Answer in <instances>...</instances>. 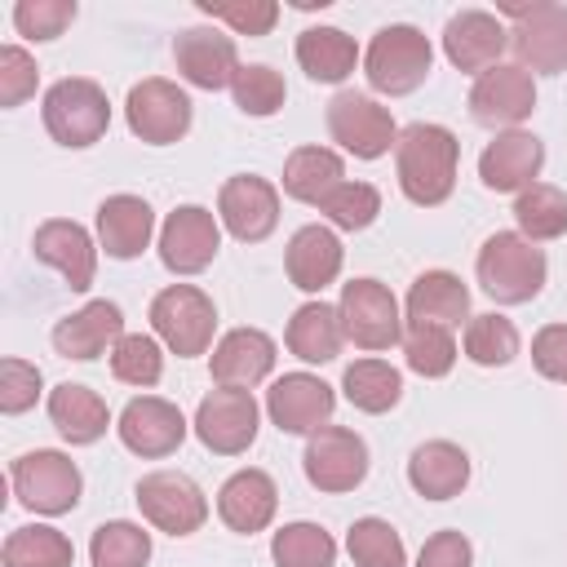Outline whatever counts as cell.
Listing matches in <instances>:
<instances>
[{
  "instance_id": "603a6c76",
  "label": "cell",
  "mask_w": 567,
  "mask_h": 567,
  "mask_svg": "<svg viewBox=\"0 0 567 567\" xmlns=\"http://www.w3.org/2000/svg\"><path fill=\"white\" fill-rule=\"evenodd\" d=\"M470 319V288L452 270H425L412 279L403 301V328H461Z\"/></svg>"
},
{
  "instance_id": "5bb4252c",
  "label": "cell",
  "mask_w": 567,
  "mask_h": 567,
  "mask_svg": "<svg viewBox=\"0 0 567 567\" xmlns=\"http://www.w3.org/2000/svg\"><path fill=\"white\" fill-rule=\"evenodd\" d=\"M221 248V221L204 204H182L159 226V261L173 275H199Z\"/></svg>"
},
{
  "instance_id": "b9f144b4",
  "label": "cell",
  "mask_w": 567,
  "mask_h": 567,
  "mask_svg": "<svg viewBox=\"0 0 567 567\" xmlns=\"http://www.w3.org/2000/svg\"><path fill=\"white\" fill-rule=\"evenodd\" d=\"M111 372H115V381L137 385V390L159 385V377H164V350H159V341L146 337V332H124L115 341V350H111Z\"/></svg>"
},
{
  "instance_id": "7402d4cb",
  "label": "cell",
  "mask_w": 567,
  "mask_h": 567,
  "mask_svg": "<svg viewBox=\"0 0 567 567\" xmlns=\"http://www.w3.org/2000/svg\"><path fill=\"white\" fill-rule=\"evenodd\" d=\"M31 252L53 266L71 292H89L93 284V270H97V248H93V235L71 221V217H49L35 226V239H31Z\"/></svg>"
},
{
  "instance_id": "8fae6325",
  "label": "cell",
  "mask_w": 567,
  "mask_h": 567,
  "mask_svg": "<svg viewBox=\"0 0 567 567\" xmlns=\"http://www.w3.org/2000/svg\"><path fill=\"white\" fill-rule=\"evenodd\" d=\"M195 439L217 456H239L257 439V399L252 390L217 385L195 408Z\"/></svg>"
},
{
  "instance_id": "74e56055",
  "label": "cell",
  "mask_w": 567,
  "mask_h": 567,
  "mask_svg": "<svg viewBox=\"0 0 567 567\" xmlns=\"http://www.w3.org/2000/svg\"><path fill=\"white\" fill-rule=\"evenodd\" d=\"M275 567H332L337 563V540L319 523H288L270 540Z\"/></svg>"
},
{
  "instance_id": "30bf717a",
  "label": "cell",
  "mask_w": 567,
  "mask_h": 567,
  "mask_svg": "<svg viewBox=\"0 0 567 567\" xmlns=\"http://www.w3.org/2000/svg\"><path fill=\"white\" fill-rule=\"evenodd\" d=\"M505 13L514 18L509 49L527 75L567 71V4H523Z\"/></svg>"
},
{
  "instance_id": "ac0fdd59",
  "label": "cell",
  "mask_w": 567,
  "mask_h": 567,
  "mask_svg": "<svg viewBox=\"0 0 567 567\" xmlns=\"http://www.w3.org/2000/svg\"><path fill=\"white\" fill-rule=\"evenodd\" d=\"M540 168H545V142L523 128L496 133L478 155V177L496 195H523L527 186H536Z\"/></svg>"
},
{
  "instance_id": "f546056e",
  "label": "cell",
  "mask_w": 567,
  "mask_h": 567,
  "mask_svg": "<svg viewBox=\"0 0 567 567\" xmlns=\"http://www.w3.org/2000/svg\"><path fill=\"white\" fill-rule=\"evenodd\" d=\"M49 421L53 430L71 443V447H84V443H97L111 425V408L97 390L89 385H75V381H62L53 394H49Z\"/></svg>"
},
{
  "instance_id": "7dc6e473",
  "label": "cell",
  "mask_w": 567,
  "mask_h": 567,
  "mask_svg": "<svg viewBox=\"0 0 567 567\" xmlns=\"http://www.w3.org/2000/svg\"><path fill=\"white\" fill-rule=\"evenodd\" d=\"M40 84V66L27 49L18 44H0V106H22Z\"/></svg>"
},
{
  "instance_id": "52a82bcc",
  "label": "cell",
  "mask_w": 567,
  "mask_h": 567,
  "mask_svg": "<svg viewBox=\"0 0 567 567\" xmlns=\"http://www.w3.org/2000/svg\"><path fill=\"white\" fill-rule=\"evenodd\" d=\"M341 328L346 341H354L359 350H390L403 346V315L394 292L381 279H350L341 284Z\"/></svg>"
},
{
  "instance_id": "7bdbcfd3",
  "label": "cell",
  "mask_w": 567,
  "mask_h": 567,
  "mask_svg": "<svg viewBox=\"0 0 567 567\" xmlns=\"http://www.w3.org/2000/svg\"><path fill=\"white\" fill-rule=\"evenodd\" d=\"M319 213L337 226V230H368L381 213V190L372 182H341L323 204Z\"/></svg>"
},
{
  "instance_id": "f1b7e54d",
  "label": "cell",
  "mask_w": 567,
  "mask_h": 567,
  "mask_svg": "<svg viewBox=\"0 0 567 567\" xmlns=\"http://www.w3.org/2000/svg\"><path fill=\"white\" fill-rule=\"evenodd\" d=\"M341 261H346V252H341V239H337V230H328V226H301L292 239H288V252H284V266H288V279H292V288H301V292H323L337 275H341Z\"/></svg>"
},
{
  "instance_id": "ab89813d",
  "label": "cell",
  "mask_w": 567,
  "mask_h": 567,
  "mask_svg": "<svg viewBox=\"0 0 567 567\" xmlns=\"http://www.w3.org/2000/svg\"><path fill=\"white\" fill-rule=\"evenodd\" d=\"M346 549L354 558V567H403L408 563V549H403V536L385 523V518H354L350 532H346Z\"/></svg>"
},
{
  "instance_id": "4316f807",
  "label": "cell",
  "mask_w": 567,
  "mask_h": 567,
  "mask_svg": "<svg viewBox=\"0 0 567 567\" xmlns=\"http://www.w3.org/2000/svg\"><path fill=\"white\" fill-rule=\"evenodd\" d=\"M155 235V213L142 195H111L97 204V244L115 261H133L146 252Z\"/></svg>"
},
{
  "instance_id": "8992f818",
  "label": "cell",
  "mask_w": 567,
  "mask_h": 567,
  "mask_svg": "<svg viewBox=\"0 0 567 567\" xmlns=\"http://www.w3.org/2000/svg\"><path fill=\"white\" fill-rule=\"evenodd\" d=\"M9 483H13V496L31 509V514H66L80 505V492H84V478H80V465L66 456V452H53V447H35V452H22L9 470Z\"/></svg>"
},
{
  "instance_id": "60d3db41",
  "label": "cell",
  "mask_w": 567,
  "mask_h": 567,
  "mask_svg": "<svg viewBox=\"0 0 567 567\" xmlns=\"http://www.w3.org/2000/svg\"><path fill=\"white\" fill-rule=\"evenodd\" d=\"M230 97H235V106H239L244 115L266 120V115H275V111L284 106L288 84H284V75H279L275 66H266V62H248V66L235 71V80H230Z\"/></svg>"
},
{
  "instance_id": "9c48e42d",
  "label": "cell",
  "mask_w": 567,
  "mask_h": 567,
  "mask_svg": "<svg viewBox=\"0 0 567 567\" xmlns=\"http://www.w3.org/2000/svg\"><path fill=\"white\" fill-rule=\"evenodd\" d=\"M133 501H137L142 518H146L151 527L168 532V536H190V532H199L204 518H208V496H204L199 483H195L190 474H182V470H155V474H146V478L137 483Z\"/></svg>"
},
{
  "instance_id": "ffe728a7",
  "label": "cell",
  "mask_w": 567,
  "mask_h": 567,
  "mask_svg": "<svg viewBox=\"0 0 567 567\" xmlns=\"http://www.w3.org/2000/svg\"><path fill=\"white\" fill-rule=\"evenodd\" d=\"M505 44H509V31H505V22H501L496 13H487V9H461V13H452L447 27H443V53H447V62H452L456 71L474 75V80H478L483 71L501 66Z\"/></svg>"
},
{
  "instance_id": "277c9868",
  "label": "cell",
  "mask_w": 567,
  "mask_h": 567,
  "mask_svg": "<svg viewBox=\"0 0 567 567\" xmlns=\"http://www.w3.org/2000/svg\"><path fill=\"white\" fill-rule=\"evenodd\" d=\"M44 128L58 146H71V151H84L93 142L106 137L111 128V102H106V89L97 80H84V75H66L58 84H49L44 93Z\"/></svg>"
},
{
  "instance_id": "5b68a950",
  "label": "cell",
  "mask_w": 567,
  "mask_h": 567,
  "mask_svg": "<svg viewBox=\"0 0 567 567\" xmlns=\"http://www.w3.org/2000/svg\"><path fill=\"white\" fill-rule=\"evenodd\" d=\"M151 328L155 337L177 354V359H195L213 346L217 332V306L208 292H199L195 284H168L164 292H155L151 301Z\"/></svg>"
},
{
  "instance_id": "ee69618b",
  "label": "cell",
  "mask_w": 567,
  "mask_h": 567,
  "mask_svg": "<svg viewBox=\"0 0 567 567\" xmlns=\"http://www.w3.org/2000/svg\"><path fill=\"white\" fill-rule=\"evenodd\" d=\"M403 359L416 377H447L456 363V337L447 328H403Z\"/></svg>"
},
{
  "instance_id": "8d00e7d4",
  "label": "cell",
  "mask_w": 567,
  "mask_h": 567,
  "mask_svg": "<svg viewBox=\"0 0 567 567\" xmlns=\"http://www.w3.org/2000/svg\"><path fill=\"white\" fill-rule=\"evenodd\" d=\"M93 567H146L151 563V532H142L128 518H111L89 540Z\"/></svg>"
},
{
  "instance_id": "836d02e7",
  "label": "cell",
  "mask_w": 567,
  "mask_h": 567,
  "mask_svg": "<svg viewBox=\"0 0 567 567\" xmlns=\"http://www.w3.org/2000/svg\"><path fill=\"white\" fill-rule=\"evenodd\" d=\"M341 390H346V399H350L359 412L381 416V412H390V408L403 399V377H399V368L385 363V359H354V363L341 372Z\"/></svg>"
},
{
  "instance_id": "44dd1931",
  "label": "cell",
  "mask_w": 567,
  "mask_h": 567,
  "mask_svg": "<svg viewBox=\"0 0 567 567\" xmlns=\"http://www.w3.org/2000/svg\"><path fill=\"white\" fill-rule=\"evenodd\" d=\"M536 111V84H532V75L514 62V66H492V71H483L478 80H474V89H470V115L478 120V124H492V128H514V124H523L527 115Z\"/></svg>"
},
{
  "instance_id": "1f68e13d",
  "label": "cell",
  "mask_w": 567,
  "mask_h": 567,
  "mask_svg": "<svg viewBox=\"0 0 567 567\" xmlns=\"http://www.w3.org/2000/svg\"><path fill=\"white\" fill-rule=\"evenodd\" d=\"M297 62L315 84H341L359 66V44L341 27H306L297 35Z\"/></svg>"
},
{
  "instance_id": "83f0119b",
  "label": "cell",
  "mask_w": 567,
  "mask_h": 567,
  "mask_svg": "<svg viewBox=\"0 0 567 567\" xmlns=\"http://www.w3.org/2000/svg\"><path fill=\"white\" fill-rule=\"evenodd\" d=\"M408 483L425 501H452L470 483V456L452 439H430L408 456Z\"/></svg>"
},
{
  "instance_id": "d4e9b609",
  "label": "cell",
  "mask_w": 567,
  "mask_h": 567,
  "mask_svg": "<svg viewBox=\"0 0 567 567\" xmlns=\"http://www.w3.org/2000/svg\"><path fill=\"white\" fill-rule=\"evenodd\" d=\"M275 341L261 328H230L217 346H213V381L217 385H235V390H252L275 372Z\"/></svg>"
},
{
  "instance_id": "e575fe53",
  "label": "cell",
  "mask_w": 567,
  "mask_h": 567,
  "mask_svg": "<svg viewBox=\"0 0 567 567\" xmlns=\"http://www.w3.org/2000/svg\"><path fill=\"white\" fill-rule=\"evenodd\" d=\"M0 563L4 567H71L75 563V545L58 527L27 523V527H13L4 536Z\"/></svg>"
},
{
  "instance_id": "3957f363",
  "label": "cell",
  "mask_w": 567,
  "mask_h": 567,
  "mask_svg": "<svg viewBox=\"0 0 567 567\" xmlns=\"http://www.w3.org/2000/svg\"><path fill=\"white\" fill-rule=\"evenodd\" d=\"M434 66V49H430V35L408 27V22H390L372 35L368 53H363V75L372 84V93H385V97H403L412 89L425 84Z\"/></svg>"
},
{
  "instance_id": "d6986e66",
  "label": "cell",
  "mask_w": 567,
  "mask_h": 567,
  "mask_svg": "<svg viewBox=\"0 0 567 567\" xmlns=\"http://www.w3.org/2000/svg\"><path fill=\"white\" fill-rule=\"evenodd\" d=\"M115 430H120V443H124L133 456H151V461H155V456H168V452L182 447V439H186V416H182L177 403H168V399H159V394H137V399L124 403Z\"/></svg>"
},
{
  "instance_id": "f6af8a7d",
  "label": "cell",
  "mask_w": 567,
  "mask_h": 567,
  "mask_svg": "<svg viewBox=\"0 0 567 567\" xmlns=\"http://www.w3.org/2000/svg\"><path fill=\"white\" fill-rule=\"evenodd\" d=\"M204 18L230 27L235 35H270V27L279 22V4L275 0H195Z\"/></svg>"
},
{
  "instance_id": "7c38bea8",
  "label": "cell",
  "mask_w": 567,
  "mask_h": 567,
  "mask_svg": "<svg viewBox=\"0 0 567 567\" xmlns=\"http://www.w3.org/2000/svg\"><path fill=\"white\" fill-rule=\"evenodd\" d=\"M301 470H306L310 487H319L328 496L354 492L368 478V443L346 425H323L319 434L306 439Z\"/></svg>"
},
{
  "instance_id": "f907efd6",
  "label": "cell",
  "mask_w": 567,
  "mask_h": 567,
  "mask_svg": "<svg viewBox=\"0 0 567 567\" xmlns=\"http://www.w3.org/2000/svg\"><path fill=\"white\" fill-rule=\"evenodd\" d=\"M416 567H474V549H470V540L461 536V532H434L425 545H421V554H416Z\"/></svg>"
},
{
  "instance_id": "d6a6232c",
  "label": "cell",
  "mask_w": 567,
  "mask_h": 567,
  "mask_svg": "<svg viewBox=\"0 0 567 567\" xmlns=\"http://www.w3.org/2000/svg\"><path fill=\"white\" fill-rule=\"evenodd\" d=\"M341 182H346V164L332 146H297L284 159V195H292L301 204L319 208Z\"/></svg>"
},
{
  "instance_id": "7a4b0ae2",
  "label": "cell",
  "mask_w": 567,
  "mask_h": 567,
  "mask_svg": "<svg viewBox=\"0 0 567 567\" xmlns=\"http://www.w3.org/2000/svg\"><path fill=\"white\" fill-rule=\"evenodd\" d=\"M474 275H478L483 292L492 301L523 306V301H532L545 288L549 266H545V252L532 239H523L518 230H496V235L483 239L478 261H474Z\"/></svg>"
},
{
  "instance_id": "681fc988",
  "label": "cell",
  "mask_w": 567,
  "mask_h": 567,
  "mask_svg": "<svg viewBox=\"0 0 567 567\" xmlns=\"http://www.w3.org/2000/svg\"><path fill=\"white\" fill-rule=\"evenodd\" d=\"M532 368L545 381H567V323H545L532 337Z\"/></svg>"
},
{
  "instance_id": "6da1fadb",
  "label": "cell",
  "mask_w": 567,
  "mask_h": 567,
  "mask_svg": "<svg viewBox=\"0 0 567 567\" xmlns=\"http://www.w3.org/2000/svg\"><path fill=\"white\" fill-rule=\"evenodd\" d=\"M456 164H461V142L443 124H408L394 146V168H399V190L416 208H439L452 186H456Z\"/></svg>"
},
{
  "instance_id": "f35d334b",
  "label": "cell",
  "mask_w": 567,
  "mask_h": 567,
  "mask_svg": "<svg viewBox=\"0 0 567 567\" xmlns=\"http://www.w3.org/2000/svg\"><path fill=\"white\" fill-rule=\"evenodd\" d=\"M518 354V328L505 315H474L465 323V359L478 368H505Z\"/></svg>"
},
{
  "instance_id": "e0dca14e",
  "label": "cell",
  "mask_w": 567,
  "mask_h": 567,
  "mask_svg": "<svg viewBox=\"0 0 567 567\" xmlns=\"http://www.w3.org/2000/svg\"><path fill=\"white\" fill-rule=\"evenodd\" d=\"M173 62H177V75L195 89H230L235 71H239V53H235V35H226L217 22L208 27H186L177 31L173 40Z\"/></svg>"
},
{
  "instance_id": "9a60e30c",
  "label": "cell",
  "mask_w": 567,
  "mask_h": 567,
  "mask_svg": "<svg viewBox=\"0 0 567 567\" xmlns=\"http://www.w3.org/2000/svg\"><path fill=\"white\" fill-rule=\"evenodd\" d=\"M217 221L239 244H261L279 226V190L257 173H235L217 190Z\"/></svg>"
},
{
  "instance_id": "bcb514c9",
  "label": "cell",
  "mask_w": 567,
  "mask_h": 567,
  "mask_svg": "<svg viewBox=\"0 0 567 567\" xmlns=\"http://www.w3.org/2000/svg\"><path fill=\"white\" fill-rule=\"evenodd\" d=\"M75 22V0H18L13 4V27L27 40H58Z\"/></svg>"
},
{
  "instance_id": "ba28073f",
  "label": "cell",
  "mask_w": 567,
  "mask_h": 567,
  "mask_svg": "<svg viewBox=\"0 0 567 567\" xmlns=\"http://www.w3.org/2000/svg\"><path fill=\"white\" fill-rule=\"evenodd\" d=\"M328 133L354 159H381V155H390V146H399L390 106H381L377 97L354 93V89H341L328 102Z\"/></svg>"
},
{
  "instance_id": "4fadbf2b",
  "label": "cell",
  "mask_w": 567,
  "mask_h": 567,
  "mask_svg": "<svg viewBox=\"0 0 567 567\" xmlns=\"http://www.w3.org/2000/svg\"><path fill=\"white\" fill-rule=\"evenodd\" d=\"M124 120H128L133 137H142L151 146H168V142H182L190 128V97L173 80L151 75L128 89Z\"/></svg>"
},
{
  "instance_id": "d590c367",
  "label": "cell",
  "mask_w": 567,
  "mask_h": 567,
  "mask_svg": "<svg viewBox=\"0 0 567 567\" xmlns=\"http://www.w3.org/2000/svg\"><path fill=\"white\" fill-rule=\"evenodd\" d=\"M514 221H518V235L532 239V244L567 235V190H558L549 182L527 186L514 199Z\"/></svg>"
},
{
  "instance_id": "cb8c5ba5",
  "label": "cell",
  "mask_w": 567,
  "mask_h": 567,
  "mask_svg": "<svg viewBox=\"0 0 567 567\" xmlns=\"http://www.w3.org/2000/svg\"><path fill=\"white\" fill-rule=\"evenodd\" d=\"M275 509H279V487L266 470H235L217 492V514L239 536L266 532Z\"/></svg>"
},
{
  "instance_id": "c3c4849f",
  "label": "cell",
  "mask_w": 567,
  "mask_h": 567,
  "mask_svg": "<svg viewBox=\"0 0 567 567\" xmlns=\"http://www.w3.org/2000/svg\"><path fill=\"white\" fill-rule=\"evenodd\" d=\"M40 385H44L40 368L27 363V359H13V354H9V359L0 363V412H4V416H18V412L35 408Z\"/></svg>"
},
{
  "instance_id": "4dcf8cb0",
  "label": "cell",
  "mask_w": 567,
  "mask_h": 567,
  "mask_svg": "<svg viewBox=\"0 0 567 567\" xmlns=\"http://www.w3.org/2000/svg\"><path fill=\"white\" fill-rule=\"evenodd\" d=\"M288 350L301 363H332L346 346V328H341V310L328 301H306L292 310L288 332H284Z\"/></svg>"
},
{
  "instance_id": "2e32d148",
  "label": "cell",
  "mask_w": 567,
  "mask_h": 567,
  "mask_svg": "<svg viewBox=\"0 0 567 567\" xmlns=\"http://www.w3.org/2000/svg\"><path fill=\"white\" fill-rule=\"evenodd\" d=\"M332 408H337V394L315 372H284L266 390V416L284 434H319L332 421Z\"/></svg>"
},
{
  "instance_id": "484cf974",
  "label": "cell",
  "mask_w": 567,
  "mask_h": 567,
  "mask_svg": "<svg viewBox=\"0 0 567 567\" xmlns=\"http://www.w3.org/2000/svg\"><path fill=\"white\" fill-rule=\"evenodd\" d=\"M120 337H124V310L115 301H89L53 328V350L62 359L84 363V359H97L102 350H115Z\"/></svg>"
}]
</instances>
